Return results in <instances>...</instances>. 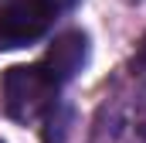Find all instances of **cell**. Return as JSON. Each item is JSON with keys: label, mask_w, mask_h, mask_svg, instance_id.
Returning a JSON list of instances; mask_svg holds the SVG:
<instances>
[{"label": "cell", "mask_w": 146, "mask_h": 143, "mask_svg": "<svg viewBox=\"0 0 146 143\" xmlns=\"http://www.w3.org/2000/svg\"><path fill=\"white\" fill-rule=\"evenodd\" d=\"M54 96H58V82L44 72V65H14L3 75V109L21 123L51 112Z\"/></svg>", "instance_id": "cell-1"}, {"label": "cell", "mask_w": 146, "mask_h": 143, "mask_svg": "<svg viewBox=\"0 0 146 143\" xmlns=\"http://www.w3.org/2000/svg\"><path fill=\"white\" fill-rule=\"evenodd\" d=\"M75 0H7L0 3V48L31 44L51 27V21L72 10Z\"/></svg>", "instance_id": "cell-2"}, {"label": "cell", "mask_w": 146, "mask_h": 143, "mask_svg": "<svg viewBox=\"0 0 146 143\" xmlns=\"http://www.w3.org/2000/svg\"><path fill=\"white\" fill-rule=\"evenodd\" d=\"M85 58H88V41L82 31H65V34H58L51 41V48H48V55H44V72L61 85V82H68L75 78L82 65H85Z\"/></svg>", "instance_id": "cell-3"}, {"label": "cell", "mask_w": 146, "mask_h": 143, "mask_svg": "<svg viewBox=\"0 0 146 143\" xmlns=\"http://www.w3.org/2000/svg\"><path fill=\"white\" fill-rule=\"evenodd\" d=\"M115 143H146V89H139V96L119 109Z\"/></svg>", "instance_id": "cell-4"}, {"label": "cell", "mask_w": 146, "mask_h": 143, "mask_svg": "<svg viewBox=\"0 0 146 143\" xmlns=\"http://www.w3.org/2000/svg\"><path fill=\"white\" fill-rule=\"evenodd\" d=\"M136 65H139V68L146 65V37H143V44H139V55H136Z\"/></svg>", "instance_id": "cell-5"}]
</instances>
